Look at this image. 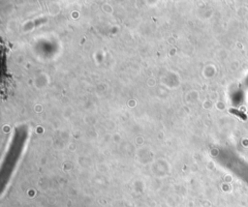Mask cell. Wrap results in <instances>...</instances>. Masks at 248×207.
Segmentation results:
<instances>
[{"instance_id":"1","label":"cell","mask_w":248,"mask_h":207,"mask_svg":"<svg viewBox=\"0 0 248 207\" xmlns=\"http://www.w3.org/2000/svg\"><path fill=\"white\" fill-rule=\"evenodd\" d=\"M230 112L231 113H233V114H234V115H238V116H239V117H241V119H243V120H246V115L244 114V113H241V112H239V111H238L236 110H234V108H231L230 110Z\"/></svg>"}]
</instances>
